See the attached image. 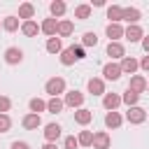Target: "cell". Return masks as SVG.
<instances>
[{
	"mask_svg": "<svg viewBox=\"0 0 149 149\" xmlns=\"http://www.w3.org/2000/svg\"><path fill=\"white\" fill-rule=\"evenodd\" d=\"M107 56H109V58H123V56H126L123 44H121V42H109V44H107Z\"/></svg>",
	"mask_w": 149,
	"mask_h": 149,
	"instance_id": "obj_19",
	"label": "cell"
},
{
	"mask_svg": "<svg viewBox=\"0 0 149 149\" xmlns=\"http://www.w3.org/2000/svg\"><path fill=\"white\" fill-rule=\"evenodd\" d=\"M72 30H74V23L68 21V19H63V21H58V33H56V35L68 37V35H72Z\"/></svg>",
	"mask_w": 149,
	"mask_h": 149,
	"instance_id": "obj_24",
	"label": "cell"
},
{
	"mask_svg": "<svg viewBox=\"0 0 149 149\" xmlns=\"http://www.w3.org/2000/svg\"><path fill=\"white\" fill-rule=\"evenodd\" d=\"M65 9H68V7H65V2H63V0H54V2L49 5V12H51V16H54V19H56V16H63V14H65Z\"/></svg>",
	"mask_w": 149,
	"mask_h": 149,
	"instance_id": "obj_25",
	"label": "cell"
},
{
	"mask_svg": "<svg viewBox=\"0 0 149 149\" xmlns=\"http://www.w3.org/2000/svg\"><path fill=\"white\" fill-rule=\"evenodd\" d=\"M81 42H84V47H95V44H98V35H95V33H84Z\"/></svg>",
	"mask_w": 149,
	"mask_h": 149,
	"instance_id": "obj_33",
	"label": "cell"
},
{
	"mask_svg": "<svg viewBox=\"0 0 149 149\" xmlns=\"http://www.w3.org/2000/svg\"><path fill=\"white\" fill-rule=\"evenodd\" d=\"M102 77L109 79V81H116V79L121 77V68H119V63H107V65L102 68Z\"/></svg>",
	"mask_w": 149,
	"mask_h": 149,
	"instance_id": "obj_13",
	"label": "cell"
},
{
	"mask_svg": "<svg viewBox=\"0 0 149 149\" xmlns=\"http://www.w3.org/2000/svg\"><path fill=\"white\" fill-rule=\"evenodd\" d=\"M63 102H65L68 107H77V109H79V107L84 105V93H81V91H77V88H72V91H68V93H65Z\"/></svg>",
	"mask_w": 149,
	"mask_h": 149,
	"instance_id": "obj_3",
	"label": "cell"
},
{
	"mask_svg": "<svg viewBox=\"0 0 149 149\" xmlns=\"http://www.w3.org/2000/svg\"><path fill=\"white\" fill-rule=\"evenodd\" d=\"M12 149H30V144H28V142H19V140H16V142H12Z\"/></svg>",
	"mask_w": 149,
	"mask_h": 149,
	"instance_id": "obj_38",
	"label": "cell"
},
{
	"mask_svg": "<svg viewBox=\"0 0 149 149\" xmlns=\"http://www.w3.org/2000/svg\"><path fill=\"white\" fill-rule=\"evenodd\" d=\"M61 130H63V128H61L58 123H47V126H44V140H47V142H56V140L61 137Z\"/></svg>",
	"mask_w": 149,
	"mask_h": 149,
	"instance_id": "obj_17",
	"label": "cell"
},
{
	"mask_svg": "<svg viewBox=\"0 0 149 149\" xmlns=\"http://www.w3.org/2000/svg\"><path fill=\"white\" fill-rule=\"evenodd\" d=\"M142 49L147 51V56H149V35H144L142 37Z\"/></svg>",
	"mask_w": 149,
	"mask_h": 149,
	"instance_id": "obj_40",
	"label": "cell"
},
{
	"mask_svg": "<svg viewBox=\"0 0 149 149\" xmlns=\"http://www.w3.org/2000/svg\"><path fill=\"white\" fill-rule=\"evenodd\" d=\"M121 123H123V116L119 112H107L105 114V126L107 128H119Z\"/></svg>",
	"mask_w": 149,
	"mask_h": 149,
	"instance_id": "obj_21",
	"label": "cell"
},
{
	"mask_svg": "<svg viewBox=\"0 0 149 149\" xmlns=\"http://www.w3.org/2000/svg\"><path fill=\"white\" fill-rule=\"evenodd\" d=\"M9 107H12V100H9L7 95H0V114H7Z\"/></svg>",
	"mask_w": 149,
	"mask_h": 149,
	"instance_id": "obj_36",
	"label": "cell"
},
{
	"mask_svg": "<svg viewBox=\"0 0 149 149\" xmlns=\"http://www.w3.org/2000/svg\"><path fill=\"white\" fill-rule=\"evenodd\" d=\"M74 121H77L79 126H88V123L93 121V112L86 109V107H79V109L74 112Z\"/></svg>",
	"mask_w": 149,
	"mask_h": 149,
	"instance_id": "obj_16",
	"label": "cell"
},
{
	"mask_svg": "<svg viewBox=\"0 0 149 149\" xmlns=\"http://www.w3.org/2000/svg\"><path fill=\"white\" fill-rule=\"evenodd\" d=\"M137 100H140V95H137L135 91H130V88H126V93L121 95V102H126L128 107H135V105H137Z\"/></svg>",
	"mask_w": 149,
	"mask_h": 149,
	"instance_id": "obj_28",
	"label": "cell"
},
{
	"mask_svg": "<svg viewBox=\"0 0 149 149\" xmlns=\"http://www.w3.org/2000/svg\"><path fill=\"white\" fill-rule=\"evenodd\" d=\"M77 142H79V147H91L93 144V133L91 130H81L77 135Z\"/></svg>",
	"mask_w": 149,
	"mask_h": 149,
	"instance_id": "obj_30",
	"label": "cell"
},
{
	"mask_svg": "<svg viewBox=\"0 0 149 149\" xmlns=\"http://www.w3.org/2000/svg\"><path fill=\"white\" fill-rule=\"evenodd\" d=\"M126 121L128 123H133V126H137V123H144L147 121V112L142 109V107H128V112H126Z\"/></svg>",
	"mask_w": 149,
	"mask_h": 149,
	"instance_id": "obj_2",
	"label": "cell"
},
{
	"mask_svg": "<svg viewBox=\"0 0 149 149\" xmlns=\"http://www.w3.org/2000/svg\"><path fill=\"white\" fill-rule=\"evenodd\" d=\"M33 16H35V5H30V2L19 5V19H23V21H33Z\"/></svg>",
	"mask_w": 149,
	"mask_h": 149,
	"instance_id": "obj_20",
	"label": "cell"
},
{
	"mask_svg": "<svg viewBox=\"0 0 149 149\" xmlns=\"http://www.w3.org/2000/svg\"><path fill=\"white\" fill-rule=\"evenodd\" d=\"M119 68H121V74H130V77H133V74H135V70L140 68V63H137L133 56H123V58H121V63H119Z\"/></svg>",
	"mask_w": 149,
	"mask_h": 149,
	"instance_id": "obj_5",
	"label": "cell"
},
{
	"mask_svg": "<svg viewBox=\"0 0 149 149\" xmlns=\"http://www.w3.org/2000/svg\"><path fill=\"white\" fill-rule=\"evenodd\" d=\"M121 105V95L119 93H105L102 95V107L107 112H116V107Z\"/></svg>",
	"mask_w": 149,
	"mask_h": 149,
	"instance_id": "obj_7",
	"label": "cell"
},
{
	"mask_svg": "<svg viewBox=\"0 0 149 149\" xmlns=\"http://www.w3.org/2000/svg\"><path fill=\"white\" fill-rule=\"evenodd\" d=\"M72 54H74V61H81V58H86V54H84V47H72Z\"/></svg>",
	"mask_w": 149,
	"mask_h": 149,
	"instance_id": "obj_37",
	"label": "cell"
},
{
	"mask_svg": "<svg viewBox=\"0 0 149 149\" xmlns=\"http://www.w3.org/2000/svg\"><path fill=\"white\" fill-rule=\"evenodd\" d=\"M123 37L130 40V42H142L144 30H142L140 26H128V28H123Z\"/></svg>",
	"mask_w": 149,
	"mask_h": 149,
	"instance_id": "obj_12",
	"label": "cell"
},
{
	"mask_svg": "<svg viewBox=\"0 0 149 149\" xmlns=\"http://www.w3.org/2000/svg\"><path fill=\"white\" fill-rule=\"evenodd\" d=\"M21 126H23L26 130H37V128L42 126V116H40V114H33V112H30V114H26V116L21 119Z\"/></svg>",
	"mask_w": 149,
	"mask_h": 149,
	"instance_id": "obj_8",
	"label": "cell"
},
{
	"mask_svg": "<svg viewBox=\"0 0 149 149\" xmlns=\"http://www.w3.org/2000/svg\"><path fill=\"white\" fill-rule=\"evenodd\" d=\"M47 51H49V54H61V51H63L61 37H49V40H47Z\"/></svg>",
	"mask_w": 149,
	"mask_h": 149,
	"instance_id": "obj_27",
	"label": "cell"
},
{
	"mask_svg": "<svg viewBox=\"0 0 149 149\" xmlns=\"http://www.w3.org/2000/svg\"><path fill=\"white\" fill-rule=\"evenodd\" d=\"M12 128V119H9V114H0V133H7Z\"/></svg>",
	"mask_w": 149,
	"mask_h": 149,
	"instance_id": "obj_34",
	"label": "cell"
},
{
	"mask_svg": "<svg viewBox=\"0 0 149 149\" xmlns=\"http://www.w3.org/2000/svg\"><path fill=\"white\" fill-rule=\"evenodd\" d=\"M63 107H65V102L61 98H49V102H47V112H51V114L63 112Z\"/></svg>",
	"mask_w": 149,
	"mask_h": 149,
	"instance_id": "obj_26",
	"label": "cell"
},
{
	"mask_svg": "<svg viewBox=\"0 0 149 149\" xmlns=\"http://www.w3.org/2000/svg\"><path fill=\"white\" fill-rule=\"evenodd\" d=\"M86 88H88L91 95H105V81L98 79V77H91L88 84H86Z\"/></svg>",
	"mask_w": 149,
	"mask_h": 149,
	"instance_id": "obj_14",
	"label": "cell"
},
{
	"mask_svg": "<svg viewBox=\"0 0 149 149\" xmlns=\"http://www.w3.org/2000/svg\"><path fill=\"white\" fill-rule=\"evenodd\" d=\"M128 88H130V91H135V93L140 95L142 91H147V79H144L142 74H133V77H130V84H128Z\"/></svg>",
	"mask_w": 149,
	"mask_h": 149,
	"instance_id": "obj_15",
	"label": "cell"
},
{
	"mask_svg": "<svg viewBox=\"0 0 149 149\" xmlns=\"http://www.w3.org/2000/svg\"><path fill=\"white\" fill-rule=\"evenodd\" d=\"M105 35L109 37V42H119V40L123 37V28H121V23H107Z\"/></svg>",
	"mask_w": 149,
	"mask_h": 149,
	"instance_id": "obj_11",
	"label": "cell"
},
{
	"mask_svg": "<svg viewBox=\"0 0 149 149\" xmlns=\"http://www.w3.org/2000/svg\"><path fill=\"white\" fill-rule=\"evenodd\" d=\"M40 33H44V35H49V37H56V33H58V19H44L42 21V26H40Z\"/></svg>",
	"mask_w": 149,
	"mask_h": 149,
	"instance_id": "obj_9",
	"label": "cell"
},
{
	"mask_svg": "<svg viewBox=\"0 0 149 149\" xmlns=\"http://www.w3.org/2000/svg\"><path fill=\"white\" fill-rule=\"evenodd\" d=\"M61 63H63V65H72V63H74L72 47H68V49H63V51H61Z\"/></svg>",
	"mask_w": 149,
	"mask_h": 149,
	"instance_id": "obj_32",
	"label": "cell"
},
{
	"mask_svg": "<svg viewBox=\"0 0 149 149\" xmlns=\"http://www.w3.org/2000/svg\"><path fill=\"white\" fill-rule=\"evenodd\" d=\"M109 144H112V137H109V133L107 130H98V133H93V149H109Z\"/></svg>",
	"mask_w": 149,
	"mask_h": 149,
	"instance_id": "obj_4",
	"label": "cell"
},
{
	"mask_svg": "<svg viewBox=\"0 0 149 149\" xmlns=\"http://www.w3.org/2000/svg\"><path fill=\"white\" fill-rule=\"evenodd\" d=\"M42 149H58V147H56V142H47Z\"/></svg>",
	"mask_w": 149,
	"mask_h": 149,
	"instance_id": "obj_41",
	"label": "cell"
},
{
	"mask_svg": "<svg viewBox=\"0 0 149 149\" xmlns=\"http://www.w3.org/2000/svg\"><path fill=\"white\" fill-rule=\"evenodd\" d=\"M2 28L7 30V33H16L21 26H19V16H5L2 19Z\"/></svg>",
	"mask_w": 149,
	"mask_h": 149,
	"instance_id": "obj_23",
	"label": "cell"
},
{
	"mask_svg": "<svg viewBox=\"0 0 149 149\" xmlns=\"http://www.w3.org/2000/svg\"><path fill=\"white\" fill-rule=\"evenodd\" d=\"M77 147H79V142H77L74 135H68V137L63 140V149H77Z\"/></svg>",
	"mask_w": 149,
	"mask_h": 149,
	"instance_id": "obj_35",
	"label": "cell"
},
{
	"mask_svg": "<svg viewBox=\"0 0 149 149\" xmlns=\"http://www.w3.org/2000/svg\"><path fill=\"white\" fill-rule=\"evenodd\" d=\"M21 33H23L26 37H35V35L40 33V26H37L35 21H23V23H21Z\"/></svg>",
	"mask_w": 149,
	"mask_h": 149,
	"instance_id": "obj_22",
	"label": "cell"
},
{
	"mask_svg": "<svg viewBox=\"0 0 149 149\" xmlns=\"http://www.w3.org/2000/svg\"><path fill=\"white\" fill-rule=\"evenodd\" d=\"M28 107H30V112H33V114H40V112H47V102H44L42 98H33V100L28 102Z\"/></svg>",
	"mask_w": 149,
	"mask_h": 149,
	"instance_id": "obj_29",
	"label": "cell"
},
{
	"mask_svg": "<svg viewBox=\"0 0 149 149\" xmlns=\"http://www.w3.org/2000/svg\"><path fill=\"white\" fill-rule=\"evenodd\" d=\"M44 91H47L51 98H58L61 93H65V79H63V77H51V79H47Z\"/></svg>",
	"mask_w": 149,
	"mask_h": 149,
	"instance_id": "obj_1",
	"label": "cell"
},
{
	"mask_svg": "<svg viewBox=\"0 0 149 149\" xmlns=\"http://www.w3.org/2000/svg\"><path fill=\"white\" fill-rule=\"evenodd\" d=\"M0 26H2V23H0Z\"/></svg>",
	"mask_w": 149,
	"mask_h": 149,
	"instance_id": "obj_43",
	"label": "cell"
},
{
	"mask_svg": "<svg viewBox=\"0 0 149 149\" xmlns=\"http://www.w3.org/2000/svg\"><path fill=\"white\" fill-rule=\"evenodd\" d=\"M140 68H142L144 72H149V56H144V58L140 61Z\"/></svg>",
	"mask_w": 149,
	"mask_h": 149,
	"instance_id": "obj_39",
	"label": "cell"
},
{
	"mask_svg": "<svg viewBox=\"0 0 149 149\" xmlns=\"http://www.w3.org/2000/svg\"><path fill=\"white\" fill-rule=\"evenodd\" d=\"M140 16H142V12L137 7H123V19L121 21H128V26H137Z\"/></svg>",
	"mask_w": 149,
	"mask_h": 149,
	"instance_id": "obj_10",
	"label": "cell"
},
{
	"mask_svg": "<svg viewBox=\"0 0 149 149\" xmlns=\"http://www.w3.org/2000/svg\"><path fill=\"white\" fill-rule=\"evenodd\" d=\"M147 91H149V81H147Z\"/></svg>",
	"mask_w": 149,
	"mask_h": 149,
	"instance_id": "obj_42",
	"label": "cell"
},
{
	"mask_svg": "<svg viewBox=\"0 0 149 149\" xmlns=\"http://www.w3.org/2000/svg\"><path fill=\"white\" fill-rule=\"evenodd\" d=\"M91 16V5H77L74 7V19H88Z\"/></svg>",
	"mask_w": 149,
	"mask_h": 149,
	"instance_id": "obj_31",
	"label": "cell"
},
{
	"mask_svg": "<svg viewBox=\"0 0 149 149\" xmlns=\"http://www.w3.org/2000/svg\"><path fill=\"white\" fill-rule=\"evenodd\" d=\"M107 19H109V23H121V19H123V7L109 5V7H107Z\"/></svg>",
	"mask_w": 149,
	"mask_h": 149,
	"instance_id": "obj_18",
	"label": "cell"
},
{
	"mask_svg": "<svg viewBox=\"0 0 149 149\" xmlns=\"http://www.w3.org/2000/svg\"><path fill=\"white\" fill-rule=\"evenodd\" d=\"M23 61V51L19 49V47H9L7 51H5V63L7 65H19Z\"/></svg>",
	"mask_w": 149,
	"mask_h": 149,
	"instance_id": "obj_6",
	"label": "cell"
}]
</instances>
